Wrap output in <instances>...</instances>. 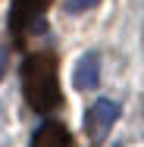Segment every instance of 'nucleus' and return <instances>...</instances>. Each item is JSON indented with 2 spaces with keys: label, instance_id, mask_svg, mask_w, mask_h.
<instances>
[{
  "label": "nucleus",
  "instance_id": "6",
  "mask_svg": "<svg viewBox=\"0 0 144 147\" xmlns=\"http://www.w3.org/2000/svg\"><path fill=\"white\" fill-rule=\"evenodd\" d=\"M100 0H63V9L66 13H85V9H94Z\"/></svg>",
  "mask_w": 144,
  "mask_h": 147
},
{
  "label": "nucleus",
  "instance_id": "4",
  "mask_svg": "<svg viewBox=\"0 0 144 147\" xmlns=\"http://www.w3.org/2000/svg\"><path fill=\"white\" fill-rule=\"evenodd\" d=\"M72 85L78 91H94L100 85V53H85V57H78L75 63V72H72Z\"/></svg>",
  "mask_w": 144,
  "mask_h": 147
},
{
  "label": "nucleus",
  "instance_id": "1",
  "mask_svg": "<svg viewBox=\"0 0 144 147\" xmlns=\"http://www.w3.org/2000/svg\"><path fill=\"white\" fill-rule=\"evenodd\" d=\"M22 94L34 113H53L63 97L57 82V57L53 53H31L22 63Z\"/></svg>",
  "mask_w": 144,
  "mask_h": 147
},
{
  "label": "nucleus",
  "instance_id": "3",
  "mask_svg": "<svg viewBox=\"0 0 144 147\" xmlns=\"http://www.w3.org/2000/svg\"><path fill=\"white\" fill-rule=\"evenodd\" d=\"M119 103L116 100H110V97H103V100H94L91 107L85 110V135L91 144H100L107 135H110V128L116 125V119H119Z\"/></svg>",
  "mask_w": 144,
  "mask_h": 147
},
{
  "label": "nucleus",
  "instance_id": "2",
  "mask_svg": "<svg viewBox=\"0 0 144 147\" xmlns=\"http://www.w3.org/2000/svg\"><path fill=\"white\" fill-rule=\"evenodd\" d=\"M50 6V0H13L9 3V31L16 38V44H25L28 31H44V9Z\"/></svg>",
  "mask_w": 144,
  "mask_h": 147
},
{
  "label": "nucleus",
  "instance_id": "5",
  "mask_svg": "<svg viewBox=\"0 0 144 147\" xmlns=\"http://www.w3.org/2000/svg\"><path fill=\"white\" fill-rule=\"evenodd\" d=\"M31 147H72V138H69L66 125H59V122H44V125L34 131Z\"/></svg>",
  "mask_w": 144,
  "mask_h": 147
}]
</instances>
